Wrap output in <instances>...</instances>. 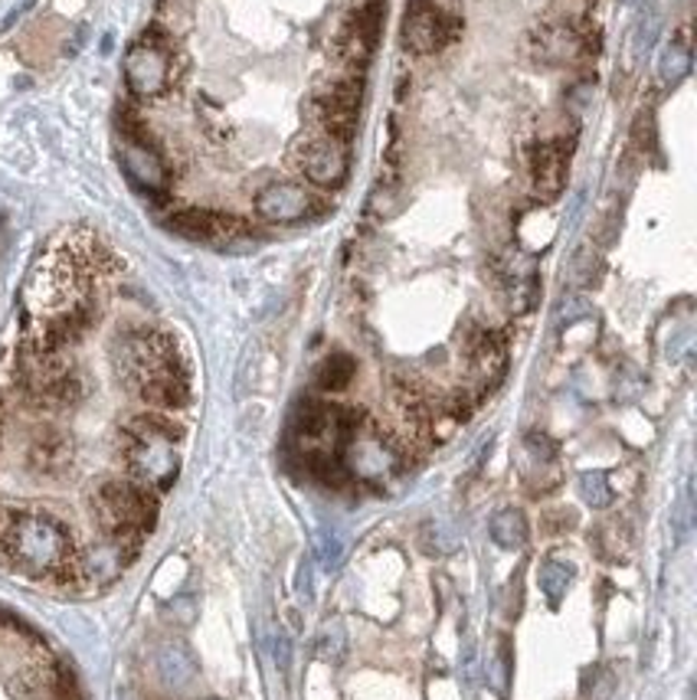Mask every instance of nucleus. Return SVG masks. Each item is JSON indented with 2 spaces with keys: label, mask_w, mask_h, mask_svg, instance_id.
Returning a JSON list of instances; mask_svg holds the SVG:
<instances>
[{
  "label": "nucleus",
  "mask_w": 697,
  "mask_h": 700,
  "mask_svg": "<svg viewBox=\"0 0 697 700\" xmlns=\"http://www.w3.org/2000/svg\"><path fill=\"white\" fill-rule=\"evenodd\" d=\"M318 652H321L324 662H341V655H344V629L334 626V639H331V632H328V626H324V632H321V639H318Z\"/></svg>",
  "instance_id": "b1692460"
},
{
  "label": "nucleus",
  "mask_w": 697,
  "mask_h": 700,
  "mask_svg": "<svg viewBox=\"0 0 697 700\" xmlns=\"http://www.w3.org/2000/svg\"><path fill=\"white\" fill-rule=\"evenodd\" d=\"M92 514L105 537L138 553L145 533L158 524V494L132 478H112L92 491Z\"/></svg>",
  "instance_id": "20e7f679"
},
{
  "label": "nucleus",
  "mask_w": 697,
  "mask_h": 700,
  "mask_svg": "<svg viewBox=\"0 0 697 700\" xmlns=\"http://www.w3.org/2000/svg\"><path fill=\"white\" fill-rule=\"evenodd\" d=\"M459 36V20L446 10H439L433 0H410L403 13V46L430 56L446 49Z\"/></svg>",
  "instance_id": "9d476101"
},
{
  "label": "nucleus",
  "mask_w": 697,
  "mask_h": 700,
  "mask_svg": "<svg viewBox=\"0 0 697 700\" xmlns=\"http://www.w3.org/2000/svg\"><path fill=\"white\" fill-rule=\"evenodd\" d=\"M255 217L265 220V223H275V227H292V223H301L308 217H315L318 210V200L308 187L301 184H288V181H272L265 184L255 200Z\"/></svg>",
  "instance_id": "f8f14e48"
},
{
  "label": "nucleus",
  "mask_w": 697,
  "mask_h": 700,
  "mask_svg": "<svg viewBox=\"0 0 697 700\" xmlns=\"http://www.w3.org/2000/svg\"><path fill=\"white\" fill-rule=\"evenodd\" d=\"M292 161L295 168L305 174L308 184L334 191L347 181L351 161H347V145L321 135V131H308L301 138H295L292 145Z\"/></svg>",
  "instance_id": "6e6552de"
},
{
  "label": "nucleus",
  "mask_w": 697,
  "mask_h": 700,
  "mask_svg": "<svg viewBox=\"0 0 697 700\" xmlns=\"http://www.w3.org/2000/svg\"><path fill=\"white\" fill-rule=\"evenodd\" d=\"M488 530H491V540H494L501 550H517V547L527 543V517H524V510H517V507L498 510V514L491 517Z\"/></svg>",
  "instance_id": "aec40b11"
},
{
  "label": "nucleus",
  "mask_w": 697,
  "mask_h": 700,
  "mask_svg": "<svg viewBox=\"0 0 697 700\" xmlns=\"http://www.w3.org/2000/svg\"><path fill=\"white\" fill-rule=\"evenodd\" d=\"M462 354L468 374H471V383L481 393H491L498 387V380L504 377V364H507L501 337L488 328H471L462 337Z\"/></svg>",
  "instance_id": "ddd939ff"
},
{
  "label": "nucleus",
  "mask_w": 697,
  "mask_h": 700,
  "mask_svg": "<svg viewBox=\"0 0 697 700\" xmlns=\"http://www.w3.org/2000/svg\"><path fill=\"white\" fill-rule=\"evenodd\" d=\"M0 436H3V403H0Z\"/></svg>",
  "instance_id": "a878e982"
},
{
  "label": "nucleus",
  "mask_w": 697,
  "mask_h": 700,
  "mask_svg": "<svg viewBox=\"0 0 697 700\" xmlns=\"http://www.w3.org/2000/svg\"><path fill=\"white\" fill-rule=\"evenodd\" d=\"M688 69H692V53L682 39H675L662 56V76H665V82H678Z\"/></svg>",
  "instance_id": "5701e85b"
},
{
  "label": "nucleus",
  "mask_w": 697,
  "mask_h": 700,
  "mask_svg": "<svg viewBox=\"0 0 697 700\" xmlns=\"http://www.w3.org/2000/svg\"><path fill=\"white\" fill-rule=\"evenodd\" d=\"M184 426L171 420L168 413H141L132 416L122 426V459L128 468V478L145 484L148 491H168L178 481L181 471V446Z\"/></svg>",
  "instance_id": "7ed1b4c3"
},
{
  "label": "nucleus",
  "mask_w": 697,
  "mask_h": 700,
  "mask_svg": "<svg viewBox=\"0 0 697 700\" xmlns=\"http://www.w3.org/2000/svg\"><path fill=\"white\" fill-rule=\"evenodd\" d=\"M0 553L13 570L53 583L69 566L76 540L69 527L46 510L0 507Z\"/></svg>",
  "instance_id": "f03ea898"
},
{
  "label": "nucleus",
  "mask_w": 697,
  "mask_h": 700,
  "mask_svg": "<svg viewBox=\"0 0 697 700\" xmlns=\"http://www.w3.org/2000/svg\"><path fill=\"white\" fill-rule=\"evenodd\" d=\"M580 494H583V501H586L590 507H596V510H603V507L613 504V487H609V478H606L603 471H586V474L580 478Z\"/></svg>",
  "instance_id": "4be33fe9"
},
{
  "label": "nucleus",
  "mask_w": 697,
  "mask_h": 700,
  "mask_svg": "<svg viewBox=\"0 0 697 700\" xmlns=\"http://www.w3.org/2000/svg\"><path fill=\"white\" fill-rule=\"evenodd\" d=\"M357 108H361V92L351 82H334L315 95L311 118L321 128V135L347 145L357 131Z\"/></svg>",
  "instance_id": "9b49d317"
},
{
  "label": "nucleus",
  "mask_w": 697,
  "mask_h": 700,
  "mask_svg": "<svg viewBox=\"0 0 697 700\" xmlns=\"http://www.w3.org/2000/svg\"><path fill=\"white\" fill-rule=\"evenodd\" d=\"M26 462L39 474H62L72 462V443L59 429H39L30 439Z\"/></svg>",
  "instance_id": "f3484780"
},
{
  "label": "nucleus",
  "mask_w": 697,
  "mask_h": 700,
  "mask_svg": "<svg viewBox=\"0 0 697 700\" xmlns=\"http://www.w3.org/2000/svg\"><path fill=\"white\" fill-rule=\"evenodd\" d=\"M341 462H344L347 478H357L364 484H377L380 487V484H387L390 478L400 474L403 452L364 416L351 429V436H347V443L341 449Z\"/></svg>",
  "instance_id": "39448f33"
},
{
  "label": "nucleus",
  "mask_w": 697,
  "mask_h": 700,
  "mask_svg": "<svg viewBox=\"0 0 697 700\" xmlns=\"http://www.w3.org/2000/svg\"><path fill=\"white\" fill-rule=\"evenodd\" d=\"M573 576H576V566H573L567 556H557V553H553V556H547V560L540 563L537 583H540V593L547 596L550 606H560V599L567 596Z\"/></svg>",
  "instance_id": "6ab92c4d"
},
{
  "label": "nucleus",
  "mask_w": 697,
  "mask_h": 700,
  "mask_svg": "<svg viewBox=\"0 0 697 700\" xmlns=\"http://www.w3.org/2000/svg\"><path fill=\"white\" fill-rule=\"evenodd\" d=\"M194 675H197V662H194V655L187 652V645L168 642V645L158 652V678L164 681V688L178 691V688L191 685Z\"/></svg>",
  "instance_id": "a211bd4d"
},
{
  "label": "nucleus",
  "mask_w": 697,
  "mask_h": 700,
  "mask_svg": "<svg viewBox=\"0 0 697 700\" xmlns=\"http://www.w3.org/2000/svg\"><path fill=\"white\" fill-rule=\"evenodd\" d=\"M125 85L138 99H158L174 85V59L158 30H148L125 53Z\"/></svg>",
  "instance_id": "0eeeda50"
},
{
  "label": "nucleus",
  "mask_w": 697,
  "mask_h": 700,
  "mask_svg": "<svg viewBox=\"0 0 697 700\" xmlns=\"http://www.w3.org/2000/svg\"><path fill=\"white\" fill-rule=\"evenodd\" d=\"M567 171H570V158L560 141H537L530 148L527 174H530V187L540 200H557L563 194Z\"/></svg>",
  "instance_id": "2eb2a0df"
},
{
  "label": "nucleus",
  "mask_w": 697,
  "mask_h": 700,
  "mask_svg": "<svg viewBox=\"0 0 697 700\" xmlns=\"http://www.w3.org/2000/svg\"><path fill=\"white\" fill-rule=\"evenodd\" d=\"M530 53H534V59H540L547 66H563V62H576L583 53H590V39L563 23L540 26L530 36Z\"/></svg>",
  "instance_id": "dca6fc26"
},
{
  "label": "nucleus",
  "mask_w": 697,
  "mask_h": 700,
  "mask_svg": "<svg viewBox=\"0 0 697 700\" xmlns=\"http://www.w3.org/2000/svg\"><path fill=\"white\" fill-rule=\"evenodd\" d=\"M275 658H278V668H288V639H285V635H278Z\"/></svg>",
  "instance_id": "393cba45"
},
{
  "label": "nucleus",
  "mask_w": 697,
  "mask_h": 700,
  "mask_svg": "<svg viewBox=\"0 0 697 700\" xmlns=\"http://www.w3.org/2000/svg\"><path fill=\"white\" fill-rule=\"evenodd\" d=\"M115 374L151 410L174 413L191 403V370L178 341L158 328H135L115 337Z\"/></svg>",
  "instance_id": "f257e3e1"
},
{
  "label": "nucleus",
  "mask_w": 697,
  "mask_h": 700,
  "mask_svg": "<svg viewBox=\"0 0 697 700\" xmlns=\"http://www.w3.org/2000/svg\"><path fill=\"white\" fill-rule=\"evenodd\" d=\"M118 164L125 171V177L151 197H164L168 184H171V171L161 158V151L138 131V128H125L122 131V148H118Z\"/></svg>",
  "instance_id": "1a4fd4ad"
},
{
  "label": "nucleus",
  "mask_w": 697,
  "mask_h": 700,
  "mask_svg": "<svg viewBox=\"0 0 697 700\" xmlns=\"http://www.w3.org/2000/svg\"><path fill=\"white\" fill-rule=\"evenodd\" d=\"M135 560V550H128L125 543L105 537L102 543H92V547H76L69 566L53 579L56 586H66V589H79V593H92V589H102L108 583H115L122 576V570Z\"/></svg>",
  "instance_id": "423d86ee"
},
{
  "label": "nucleus",
  "mask_w": 697,
  "mask_h": 700,
  "mask_svg": "<svg viewBox=\"0 0 697 700\" xmlns=\"http://www.w3.org/2000/svg\"><path fill=\"white\" fill-rule=\"evenodd\" d=\"M168 230H174L184 239H194V242H232L236 236H245V223L239 217H230V214H217V210H201V207H191V210H178L168 217Z\"/></svg>",
  "instance_id": "4468645a"
},
{
  "label": "nucleus",
  "mask_w": 697,
  "mask_h": 700,
  "mask_svg": "<svg viewBox=\"0 0 697 700\" xmlns=\"http://www.w3.org/2000/svg\"><path fill=\"white\" fill-rule=\"evenodd\" d=\"M354 374H357V364H354L351 354H331V357L321 360V367H318V374H315V383H318V390H324V393H341V390L351 387Z\"/></svg>",
  "instance_id": "412c9836"
}]
</instances>
